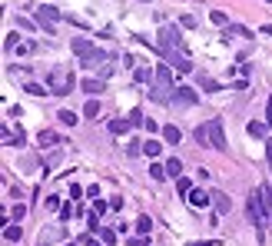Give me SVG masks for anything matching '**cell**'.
<instances>
[{
    "instance_id": "1",
    "label": "cell",
    "mask_w": 272,
    "mask_h": 246,
    "mask_svg": "<svg viewBox=\"0 0 272 246\" xmlns=\"http://www.w3.org/2000/svg\"><path fill=\"white\" fill-rule=\"evenodd\" d=\"M173 67L169 63H163V67H156V80L150 83V100L153 103H169V97H173Z\"/></svg>"
},
{
    "instance_id": "2",
    "label": "cell",
    "mask_w": 272,
    "mask_h": 246,
    "mask_svg": "<svg viewBox=\"0 0 272 246\" xmlns=\"http://www.w3.org/2000/svg\"><path fill=\"white\" fill-rule=\"evenodd\" d=\"M47 87H50V93H54V97H66V93H70V90H73V73H70V70H50V73H47Z\"/></svg>"
},
{
    "instance_id": "3",
    "label": "cell",
    "mask_w": 272,
    "mask_h": 246,
    "mask_svg": "<svg viewBox=\"0 0 272 246\" xmlns=\"http://www.w3.org/2000/svg\"><path fill=\"white\" fill-rule=\"evenodd\" d=\"M246 213L256 226H266V213H269V203L262 196V190H252L249 193V203H246Z\"/></svg>"
},
{
    "instance_id": "4",
    "label": "cell",
    "mask_w": 272,
    "mask_h": 246,
    "mask_svg": "<svg viewBox=\"0 0 272 246\" xmlns=\"http://www.w3.org/2000/svg\"><path fill=\"white\" fill-rule=\"evenodd\" d=\"M160 47H163V50H179V54H186V44H183V34H179V27H173V23H163V27H160Z\"/></svg>"
},
{
    "instance_id": "5",
    "label": "cell",
    "mask_w": 272,
    "mask_h": 246,
    "mask_svg": "<svg viewBox=\"0 0 272 246\" xmlns=\"http://www.w3.org/2000/svg\"><path fill=\"white\" fill-rule=\"evenodd\" d=\"M209 143H213V150H226V130H222V120H209Z\"/></svg>"
},
{
    "instance_id": "6",
    "label": "cell",
    "mask_w": 272,
    "mask_h": 246,
    "mask_svg": "<svg viewBox=\"0 0 272 246\" xmlns=\"http://www.w3.org/2000/svg\"><path fill=\"white\" fill-rule=\"evenodd\" d=\"M196 100L199 97H196V90L193 87H176L173 90V103L176 107H196Z\"/></svg>"
},
{
    "instance_id": "7",
    "label": "cell",
    "mask_w": 272,
    "mask_h": 246,
    "mask_svg": "<svg viewBox=\"0 0 272 246\" xmlns=\"http://www.w3.org/2000/svg\"><path fill=\"white\" fill-rule=\"evenodd\" d=\"M56 20H63V13L56 10V7H50V3L37 7V23H56Z\"/></svg>"
},
{
    "instance_id": "8",
    "label": "cell",
    "mask_w": 272,
    "mask_h": 246,
    "mask_svg": "<svg viewBox=\"0 0 272 246\" xmlns=\"http://www.w3.org/2000/svg\"><path fill=\"white\" fill-rule=\"evenodd\" d=\"M80 90H83V93H90V97H93V93H103V90H107V83H103V80L100 77H90V80H83V83H80Z\"/></svg>"
},
{
    "instance_id": "9",
    "label": "cell",
    "mask_w": 272,
    "mask_h": 246,
    "mask_svg": "<svg viewBox=\"0 0 272 246\" xmlns=\"http://www.w3.org/2000/svg\"><path fill=\"white\" fill-rule=\"evenodd\" d=\"M213 206H216V213H219V216H229V210H232V203H229V196H226V193H213Z\"/></svg>"
},
{
    "instance_id": "10",
    "label": "cell",
    "mask_w": 272,
    "mask_h": 246,
    "mask_svg": "<svg viewBox=\"0 0 272 246\" xmlns=\"http://www.w3.org/2000/svg\"><path fill=\"white\" fill-rule=\"evenodd\" d=\"M163 140H166L169 146H176L179 140H183V130H179L176 123H166V126H163Z\"/></svg>"
},
{
    "instance_id": "11",
    "label": "cell",
    "mask_w": 272,
    "mask_h": 246,
    "mask_svg": "<svg viewBox=\"0 0 272 246\" xmlns=\"http://www.w3.org/2000/svg\"><path fill=\"white\" fill-rule=\"evenodd\" d=\"M209 203H213V193H203V190H193V193H189V206L203 210V206H209Z\"/></svg>"
},
{
    "instance_id": "12",
    "label": "cell",
    "mask_w": 272,
    "mask_h": 246,
    "mask_svg": "<svg viewBox=\"0 0 272 246\" xmlns=\"http://www.w3.org/2000/svg\"><path fill=\"white\" fill-rule=\"evenodd\" d=\"M130 126H133L130 120H123V117H116V120H109V133H116V136H120V133H130Z\"/></svg>"
},
{
    "instance_id": "13",
    "label": "cell",
    "mask_w": 272,
    "mask_h": 246,
    "mask_svg": "<svg viewBox=\"0 0 272 246\" xmlns=\"http://www.w3.org/2000/svg\"><path fill=\"white\" fill-rule=\"evenodd\" d=\"M143 153H146L150 160H156L160 153H163V143H160V140H146V143H143Z\"/></svg>"
},
{
    "instance_id": "14",
    "label": "cell",
    "mask_w": 272,
    "mask_h": 246,
    "mask_svg": "<svg viewBox=\"0 0 272 246\" xmlns=\"http://www.w3.org/2000/svg\"><path fill=\"white\" fill-rule=\"evenodd\" d=\"M20 236H23L20 223H10L7 230H3V240H7V243H20Z\"/></svg>"
},
{
    "instance_id": "15",
    "label": "cell",
    "mask_w": 272,
    "mask_h": 246,
    "mask_svg": "<svg viewBox=\"0 0 272 246\" xmlns=\"http://www.w3.org/2000/svg\"><path fill=\"white\" fill-rule=\"evenodd\" d=\"M133 77H136V83H153V80H156V70H150V67H136V73H133Z\"/></svg>"
},
{
    "instance_id": "16",
    "label": "cell",
    "mask_w": 272,
    "mask_h": 246,
    "mask_svg": "<svg viewBox=\"0 0 272 246\" xmlns=\"http://www.w3.org/2000/svg\"><path fill=\"white\" fill-rule=\"evenodd\" d=\"M193 136H196L199 146H213V143H209V126H206V123H199L196 130H193Z\"/></svg>"
},
{
    "instance_id": "17",
    "label": "cell",
    "mask_w": 272,
    "mask_h": 246,
    "mask_svg": "<svg viewBox=\"0 0 272 246\" xmlns=\"http://www.w3.org/2000/svg\"><path fill=\"white\" fill-rule=\"evenodd\" d=\"M23 90H27L30 97H47V93H50V87H40V83H33V80H27V83H23Z\"/></svg>"
},
{
    "instance_id": "18",
    "label": "cell",
    "mask_w": 272,
    "mask_h": 246,
    "mask_svg": "<svg viewBox=\"0 0 272 246\" xmlns=\"http://www.w3.org/2000/svg\"><path fill=\"white\" fill-rule=\"evenodd\" d=\"M136 233H140V236H150V233H153V220L146 216V213H143L140 220H136Z\"/></svg>"
},
{
    "instance_id": "19",
    "label": "cell",
    "mask_w": 272,
    "mask_h": 246,
    "mask_svg": "<svg viewBox=\"0 0 272 246\" xmlns=\"http://www.w3.org/2000/svg\"><path fill=\"white\" fill-rule=\"evenodd\" d=\"M183 173V160H166V177H179Z\"/></svg>"
},
{
    "instance_id": "20",
    "label": "cell",
    "mask_w": 272,
    "mask_h": 246,
    "mask_svg": "<svg viewBox=\"0 0 272 246\" xmlns=\"http://www.w3.org/2000/svg\"><path fill=\"white\" fill-rule=\"evenodd\" d=\"M83 117H87V120H97V117H100V100H87V107H83Z\"/></svg>"
},
{
    "instance_id": "21",
    "label": "cell",
    "mask_w": 272,
    "mask_h": 246,
    "mask_svg": "<svg viewBox=\"0 0 272 246\" xmlns=\"http://www.w3.org/2000/svg\"><path fill=\"white\" fill-rule=\"evenodd\" d=\"M176 190H179V196H186V200H189V193H193V183H189L186 177H176Z\"/></svg>"
},
{
    "instance_id": "22",
    "label": "cell",
    "mask_w": 272,
    "mask_h": 246,
    "mask_svg": "<svg viewBox=\"0 0 272 246\" xmlns=\"http://www.w3.org/2000/svg\"><path fill=\"white\" fill-rule=\"evenodd\" d=\"M246 130H249V136H256V140H262V136H266V130H269V126H266V123H256V120H252L249 126H246Z\"/></svg>"
},
{
    "instance_id": "23",
    "label": "cell",
    "mask_w": 272,
    "mask_h": 246,
    "mask_svg": "<svg viewBox=\"0 0 272 246\" xmlns=\"http://www.w3.org/2000/svg\"><path fill=\"white\" fill-rule=\"evenodd\" d=\"M37 140H40V146H56V133H54V130H40Z\"/></svg>"
},
{
    "instance_id": "24",
    "label": "cell",
    "mask_w": 272,
    "mask_h": 246,
    "mask_svg": "<svg viewBox=\"0 0 272 246\" xmlns=\"http://www.w3.org/2000/svg\"><path fill=\"white\" fill-rule=\"evenodd\" d=\"M100 240H103V246H113V243H116V230H113V226L100 230Z\"/></svg>"
},
{
    "instance_id": "25",
    "label": "cell",
    "mask_w": 272,
    "mask_h": 246,
    "mask_svg": "<svg viewBox=\"0 0 272 246\" xmlns=\"http://www.w3.org/2000/svg\"><path fill=\"white\" fill-rule=\"evenodd\" d=\"M199 87L206 90V93H216V90H222V87H219V83H216L213 77H199Z\"/></svg>"
},
{
    "instance_id": "26",
    "label": "cell",
    "mask_w": 272,
    "mask_h": 246,
    "mask_svg": "<svg viewBox=\"0 0 272 246\" xmlns=\"http://www.w3.org/2000/svg\"><path fill=\"white\" fill-rule=\"evenodd\" d=\"M209 20L216 23V27H226V23H229V13H222V10H213V13H209Z\"/></svg>"
},
{
    "instance_id": "27",
    "label": "cell",
    "mask_w": 272,
    "mask_h": 246,
    "mask_svg": "<svg viewBox=\"0 0 272 246\" xmlns=\"http://www.w3.org/2000/svg\"><path fill=\"white\" fill-rule=\"evenodd\" d=\"M126 120H130L133 126H143V123H146V120H143V110H140V107H133V110H130V117H126Z\"/></svg>"
},
{
    "instance_id": "28",
    "label": "cell",
    "mask_w": 272,
    "mask_h": 246,
    "mask_svg": "<svg viewBox=\"0 0 272 246\" xmlns=\"http://www.w3.org/2000/svg\"><path fill=\"white\" fill-rule=\"evenodd\" d=\"M179 23H183L186 30H196V27H199V20L193 17V13H183V17H179Z\"/></svg>"
},
{
    "instance_id": "29",
    "label": "cell",
    "mask_w": 272,
    "mask_h": 246,
    "mask_svg": "<svg viewBox=\"0 0 272 246\" xmlns=\"http://www.w3.org/2000/svg\"><path fill=\"white\" fill-rule=\"evenodd\" d=\"M56 117H60V123H70V126L76 123V113H73V110H60Z\"/></svg>"
},
{
    "instance_id": "30",
    "label": "cell",
    "mask_w": 272,
    "mask_h": 246,
    "mask_svg": "<svg viewBox=\"0 0 272 246\" xmlns=\"http://www.w3.org/2000/svg\"><path fill=\"white\" fill-rule=\"evenodd\" d=\"M150 177H153V180H166V167L153 163V167H150Z\"/></svg>"
},
{
    "instance_id": "31",
    "label": "cell",
    "mask_w": 272,
    "mask_h": 246,
    "mask_svg": "<svg viewBox=\"0 0 272 246\" xmlns=\"http://www.w3.org/2000/svg\"><path fill=\"white\" fill-rule=\"evenodd\" d=\"M23 213H27V206H20V203H17V206H13V213H10V216H13V223H20V220H23Z\"/></svg>"
},
{
    "instance_id": "32",
    "label": "cell",
    "mask_w": 272,
    "mask_h": 246,
    "mask_svg": "<svg viewBox=\"0 0 272 246\" xmlns=\"http://www.w3.org/2000/svg\"><path fill=\"white\" fill-rule=\"evenodd\" d=\"M73 206H70V203H66V206H60V220H63V223H66V220H70V216H73Z\"/></svg>"
},
{
    "instance_id": "33",
    "label": "cell",
    "mask_w": 272,
    "mask_h": 246,
    "mask_svg": "<svg viewBox=\"0 0 272 246\" xmlns=\"http://www.w3.org/2000/svg\"><path fill=\"white\" fill-rule=\"evenodd\" d=\"M13 47H20V37H17V34H10V37H7V44H3V50H13Z\"/></svg>"
},
{
    "instance_id": "34",
    "label": "cell",
    "mask_w": 272,
    "mask_h": 246,
    "mask_svg": "<svg viewBox=\"0 0 272 246\" xmlns=\"http://www.w3.org/2000/svg\"><path fill=\"white\" fill-rule=\"evenodd\" d=\"M17 27H23V30H33V27H40V23H30L27 17H17Z\"/></svg>"
},
{
    "instance_id": "35",
    "label": "cell",
    "mask_w": 272,
    "mask_h": 246,
    "mask_svg": "<svg viewBox=\"0 0 272 246\" xmlns=\"http://www.w3.org/2000/svg\"><path fill=\"white\" fill-rule=\"evenodd\" d=\"M44 206H47V210H60V200H56V196H47Z\"/></svg>"
},
{
    "instance_id": "36",
    "label": "cell",
    "mask_w": 272,
    "mask_h": 246,
    "mask_svg": "<svg viewBox=\"0 0 272 246\" xmlns=\"http://www.w3.org/2000/svg\"><path fill=\"white\" fill-rule=\"evenodd\" d=\"M97 73H100V80H107V77H109V73H113V67H109V63H103V67H100V70H97Z\"/></svg>"
},
{
    "instance_id": "37",
    "label": "cell",
    "mask_w": 272,
    "mask_h": 246,
    "mask_svg": "<svg viewBox=\"0 0 272 246\" xmlns=\"http://www.w3.org/2000/svg\"><path fill=\"white\" fill-rule=\"evenodd\" d=\"M266 126H272V97H269V103H266Z\"/></svg>"
},
{
    "instance_id": "38",
    "label": "cell",
    "mask_w": 272,
    "mask_h": 246,
    "mask_svg": "<svg viewBox=\"0 0 272 246\" xmlns=\"http://www.w3.org/2000/svg\"><path fill=\"white\" fill-rule=\"evenodd\" d=\"M70 196H73V200H76V196H83V186H80V183H73V186H70Z\"/></svg>"
},
{
    "instance_id": "39",
    "label": "cell",
    "mask_w": 272,
    "mask_h": 246,
    "mask_svg": "<svg viewBox=\"0 0 272 246\" xmlns=\"http://www.w3.org/2000/svg\"><path fill=\"white\" fill-rule=\"evenodd\" d=\"M262 196H266V203H269V210H272V186H262Z\"/></svg>"
},
{
    "instance_id": "40",
    "label": "cell",
    "mask_w": 272,
    "mask_h": 246,
    "mask_svg": "<svg viewBox=\"0 0 272 246\" xmlns=\"http://www.w3.org/2000/svg\"><path fill=\"white\" fill-rule=\"evenodd\" d=\"M80 243H83V246H103V243H97V240H93V236H83V240H80Z\"/></svg>"
},
{
    "instance_id": "41",
    "label": "cell",
    "mask_w": 272,
    "mask_h": 246,
    "mask_svg": "<svg viewBox=\"0 0 272 246\" xmlns=\"http://www.w3.org/2000/svg\"><path fill=\"white\" fill-rule=\"evenodd\" d=\"M143 243H146V236H133L130 240V246H143Z\"/></svg>"
},
{
    "instance_id": "42",
    "label": "cell",
    "mask_w": 272,
    "mask_h": 246,
    "mask_svg": "<svg viewBox=\"0 0 272 246\" xmlns=\"http://www.w3.org/2000/svg\"><path fill=\"white\" fill-rule=\"evenodd\" d=\"M266 157H269V163H272V143H266Z\"/></svg>"
},
{
    "instance_id": "43",
    "label": "cell",
    "mask_w": 272,
    "mask_h": 246,
    "mask_svg": "<svg viewBox=\"0 0 272 246\" xmlns=\"http://www.w3.org/2000/svg\"><path fill=\"white\" fill-rule=\"evenodd\" d=\"M140 3H150V0H140Z\"/></svg>"
},
{
    "instance_id": "44",
    "label": "cell",
    "mask_w": 272,
    "mask_h": 246,
    "mask_svg": "<svg viewBox=\"0 0 272 246\" xmlns=\"http://www.w3.org/2000/svg\"><path fill=\"white\" fill-rule=\"evenodd\" d=\"M66 246H76V243H66Z\"/></svg>"
},
{
    "instance_id": "45",
    "label": "cell",
    "mask_w": 272,
    "mask_h": 246,
    "mask_svg": "<svg viewBox=\"0 0 272 246\" xmlns=\"http://www.w3.org/2000/svg\"><path fill=\"white\" fill-rule=\"evenodd\" d=\"M266 3H272V0H266Z\"/></svg>"
}]
</instances>
